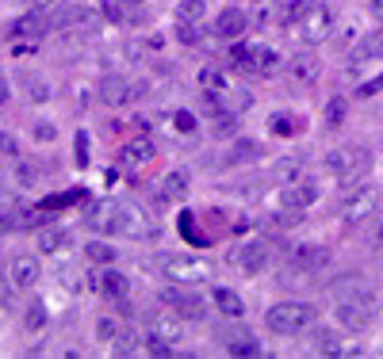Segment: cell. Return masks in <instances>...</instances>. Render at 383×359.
Wrapping results in <instances>:
<instances>
[{
    "label": "cell",
    "mask_w": 383,
    "mask_h": 359,
    "mask_svg": "<svg viewBox=\"0 0 383 359\" xmlns=\"http://www.w3.org/2000/svg\"><path fill=\"white\" fill-rule=\"evenodd\" d=\"M265 325L273 329V333H280V336L307 333V329L314 325V306H311V302H295V298L276 302V306L265 314Z\"/></svg>",
    "instance_id": "6da1fadb"
},
{
    "label": "cell",
    "mask_w": 383,
    "mask_h": 359,
    "mask_svg": "<svg viewBox=\"0 0 383 359\" xmlns=\"http://www.w3.org/2000/svg\"><path fill=\"white\" fill-rule=\"evenodd\" d=\"M368 165H372L368 146H341L333 153H326V172L338 180H357Z\"/></svg>",
    "instance_id": "7a4b0ae2"
},
{
    "label": "cell",
    "mask_w": 383,
    "mask_h": 359,
    "mask_svg": "<svg viewBox=\"0 0 383 359\" xmlns=\"http://www.w3.org/2000/svg\"><path fill=\"white\" fill-rule=\"evenodd\" d=\"M376 317V306H372V295L368 290H353V295H341L338 298V321L349 333H360V329L372 325Z\"/></svg>",
    "instance_id": "3957f363"
},
{
    "label": "cell",
    "mask_w": 383,
    "mask_h": 359,
    "mask_svg": "<svg viewBox=\"0 0 383 359\" xmlns=\"http://www.w3.org/2000/svg\"><path fill=\"white\" fill-rule=\"evenodd\" d=\"M161 271H165V279L184 283V287L211 279V264L203 260V257H192V252H181V257H165V260H161Z\"/></svg>",
    "instance_id": "277c9868"
},
{
    "label": "cell",
    "mask_w": 383,
    "mask_h": 359,
    "mask_svg": "<svg viewBox=\"0 0 383 359\" xmlns=\"http://www.w3.org/2000/svg\"><path fill=\"white\" fill-rule=\"evenodd\" d=\"M115 233H123V237H157V225L146 218V211L138 203H123L115 199Z\"/></svg>",
    "instance_id": "5b68a950"
},
{
    "label": "cell",
    "mask_w": 383,
    "mask_h": 359,
    "mask_svg": "<svg viewBox=\"0 0 383 359\" xmlns=\"http://www.w3.org/2000/svg\"><path fill=\"white\" fill-rule=\"evenodd\" d=\"M333 31V12L326 4H314L299 16V39L303 42H322Z\"/></svg>",
    "instance_id": "8992f818"
},
{
    "label": "cell",
    "mask_w": 383,
    "mask_h": 359,
    "mask_svg": "<svg viewBox=\"0 0 383 359\" xmlns=\"http://www.w3.org/2000/svg\"><path fill=\"white\" fill-rule=\"evenodd\" d=\"M314 199H319V184L314 180H307V176H299V180H292V184L280 192V206L284 211H307V206H314Z\"/></svg>",
    "instance_id": "52a82bcc"
},
{
    "label": "cell",
    "mask_w": 383,
    "mask_h": 359,
    "mask_svg": "<svg viewBox=\"0 0 383 359\" xmlns=\"http://www.w3.org/2000/svg\"><path fill=\"white\" fill-rule=\"evenodd\" d=\"M372 211H376V192H372V187H353V192L341 199V218L349 225L372 218Z\"/></svg>",
    "instance_id": "ba28073f"
},
{
    "label": "cell",
    "mask_w": 383,
    "mask_h": 359,
    "mask_svg": "<svg viewBox=\"0 0 383 359\" xmlns=\"http://www.w3.org/2000/svg\"><path fill=\"white\" fill-rule=\"evenodd\" d=\"M165 306H173V314H181V317H188V321H200L207 310H203V298H195L192 290H184V283H176L173 290H165L161 295Z\"/></svg>",
    "instance_id": "9c48e42d"
},
{
    "label": "cell",
    "mask_w": 383,
    "mask_h": 359,
    "mask_svg": "<svg viewBox=\"0 0 383 359\" xmlns=\"http://www.w3.org/2000/svg\"><path fill=\"white\" fill-rule=\"evenodd\" d=\"M176 340H181V314H157L154 321H149V348L154 344H176Z\"/></svg>",
    "instance_id": "30bf717a"
},
{
    "label": "cell",
    "mask_w": 383,
    "mask_h": 359,
    "mask_svg": "<svg viewBox=\"0 0 383 359\" xmlns=\"http://www.w3.org/2000/svg\"><path fill=\"white\" fill-rule=\"evenodd\" d=\"M292 264H295V271L314 276V271H322L326 264H330V249H326V245H299L292 252Z\"/></svg>",
    "instance_id": "8fae6325"
},
{
    "label": "cell",
    "mask_w": 383,
    "mask_h": 359,
    "mask_svg": "<svg viewBox=\"0 0 383 359\" xmlns=\"http://www.w3.org/2000/svg\"><path fill=\"white\" fill-rule=\"evenodd\" d=\"M154 141H146V138H135V141H127L123 146V153H119V160H123V168L127 172H142L146 165H154Z\"/></svg>",
    "instance_id": "7c38bea8"
},
{
    "label": "cell",
    "mask_w": 383,
    "mask_h": 359,
    "mask_svg": "<svg viewBox=\"0 0 383 359\" xmlns=\"http://www.w3.org/2000/svg\"><path fill=\"white\" fill-rule=\"evenodd\" d=\"M246 12H241V8H222L219 12V20H215V35H219V39H238L241 31H246Z\"/></svg>",
    "instance_id": "4fadbf2b"
},
{
    "label": "cell",
    "mask_w": 383,
    "mask_h": 359,
    "mask_svg": "<svg viewBox=\"0 0 383 359\" xmlns=\"http://www.w3.org/2000/svg\"><path fill=\"white\" fill-rule=\"evenodd\" d=\"M39 276H42V268H39V260H35V257H27V252L12 257V283H16V287H35Z\"/></svg>",
    "instance_id": "5bb4252c"
},
{
    "label": "cell",
    "mask_w": 383,
    "mask_h": 359,
    "mask_svg": "<svg viewBox=\"0 0 383 359\" xmlns=\"http://www.w3.org/2000/svg\"><path fill=\"white\" fill-rule=\"evenodd\" d=\"M234 61H241V65H249V69H273L276 65V54L268 50V46H238L234 50Z\"/></svg>",
    "instance_id": "9a60e30c"
},
{
    "label": "cell",
    "mask_w": 383,
    "mask_h": 359,
    "mask_svg": "<svg viewBox=\"0 0 383 359\" xmlns=\"http://www.w3.org/2000/svg\"><path fill=\"white\" fill-rule=\"evenodd\" d=\"M268 264V245L265 241H249L241 245V257H238V268L246 271V276H257L261 268Z\"/></svg>",
    "instance_id": "2e32d148"
},
{
    "label": "cell",
    "mask_w": 383,
    "mask_h": 359,
    "mask_svg": "<svg viewBox=\"0 0 383 359\" xmlns=\"http://www.w3.org/2000/svg\"><path fill=\"white\" fill-rule=\"evenodd\" d=\"M92 230H104V233H115V199L111 203H92L88 206V218H85Z\"/></svg>",
    "instance_id": "e0dca14e"
},
{
    "label": "cell",
    "mask_w": 383,
    "mask_h": 359,
    "mask_svg": "<svg viewBox=\"0 0 383 359\" xmlns=\"http://www.w3.org/2000/svg\"><path fill=\"white\" fill-rule=\"evenodd\" d=\"M211 302H215V310H219L222 317H241V314H246V306H241L238 290H230V287H215Z\"/></svg>",
    "instance_id": "ac0fdd59"
},
{
    "label": "cell",
    "mask_w": 383,
    "mask_h": 359,
    "mask_svg": "<svg viewBox=\"0 0 383 359\" xmlns=\"http://www.w3.org/2000/svg\"><path fill=\"white\" fill-rule=\"evenodd\" d=\"M184 192H188V172H181V168H176V172H169L161 180V195L169 203H176V199H184Z\"/></svg>",
    "instance_id": "d6986e66"
},
{
    "label": "cell",
    "mask_w": 383,
    "mask_h": 359,
    "mask_svg": "<svg viewBox=\"0 0 383 359\" xmlns=\"http://www.w3.org/2000/svg\"><path fill=\"white\" fill-rule=\"evenodd\" d=\"M227 352H234V355H257L261 344L249 333H230L227 336Z\"/></svg>",
    "instance_id": "ffe728a7"
},
{
    "label": "cell",
    "mask_w": 383,
    "mask_h": 359,
    "mask_svg": "<svg viewBox=\"0 0 383 359\" xmlns=\"http://www.w3.org/2000/svg\"><path fill=\"white\" fill-rule=\"evenodd\" d=\"M100 290H108L111 298H123L127 295V276H119V271H104V276L96 279Z\"/></svg>",
    "instance_id": "44dd1931"
},
{
    "label": "cell",
    "mask_w": 383,
    "mask_h": 359,
    "mask_svg": "<svg viewBox=\"0 0 383 359\" xmlns=\"http://www.w3.org/2000/svg\"><path fill=\"white\" fill-rule=\"evenodd\" d=\"M65 245H69V233L65 230H42L39 233V249L42 252H62Z\"/></svg>",
    "instance_id": "7402d4cb"
},
{
    "label": "cell",
    "mask_w": 383,
    "mask_h": 359,
    "mask_svg": "<svg viewBox=\"0 0 383 359\" xmlns=\"http://www.w3.org/2000/svg\"><path fill=\"white\" fill-rule=\"evenodd\" d=\"M268 130H273V134H280V138H292L295 130H299V119H295V115H284V111H280V115L268 119Z\"/></svg>",
    "instance_id": "603a6c76"
},
{
    "label": "cell",
    "mask_w": 383,
    "mask_h": 359,
    "mask_svg": "<svg viewBox=\"0 0 383 359\" xmlns=\"http://www.w3.org/2000/svg\"><path fill=\"white\" fill-rule=\"evenodd\" d=\"M42 31V20L39 16H23L20 23H12V39H35Z\"/></svg>",
    "instance_id": "cb8c5ba5"
},
{
    "label": "cell",
    "mask_w": 383,
    "mask_h": 359,
    "mask_svg": "<svg viewBox=\"0 0 383 359\" xmlns=\"http://www.w3.org/2000/svg\"><path fill=\"white\" fill-rule=\"evenodd\" d=\"M176 20H181V23H200L203 20V0H181Z\"/></svg>",
    "instance_id": "d4e9b609"
},
{
    "label": "cell",
    "mask_w": 383,
    "mask_h": 359,
    "mask_svg": "<svg viewBox=\"0 0 383 359\" xmlns=\"http://www.w3.org/2000/svg\"><path fill=\"white\" fill-rule=\"evenodd\" d=\"M257 153H261V146H257V141L238 138V141H234V149H230V160H234V165H241V160H253Z\"/></svg>",
    "instance_id": "484cf974"
},
{
    "label": "cell",
    "mask_w": 383,
    "mask_h": 359,
    "mask_svg": "<svg viewBox=\"0 0 383 359\" xmlns=\"http://www.w3.org/2000/svg\"><path fill=\"white\" fill-rule=\"evenodd\" d=\"M292 77L295 81H314V77H319V61H314V58H295L292 61Z\"/></svg>",
    "instance_id": "4316f807"
},
{
    "label": "cell",
    "mask_w": 383,
    "mask_h": 359,
    "mask_svg": "<svg viewBox=\"0 0 383 359\" xmlns=\"http://www.w3.org/2000/svg\"><path fill=\"white\" fill-rule=\"evenodd\" d=\"M314 348L326 355H341V340H338V333H330V329H322V333L314 336Z\"/></svg>",
    "instance_id": "83f0119b"
},
{
    "label": "cell",
    "mask_w": 383,
    "mask_h": 359,
    "mask_svg": "<svg viewBox=\"0 0 383 359\" xmlns=\"http://www.w3.org/2000/svg\"><path fill=\"white\" fill-rule=\"evenodd\" d=\"M104 100L108 103H127L130 100V84L127 81H108L104 84Z\"/></svg>",
    "instance_id": "f1b7e54d"
},
{
    "label": "cell",
    "mask_w": 383,
    "mask_h": 359,
    "mask_svg": "<svg viewBox=\"0 0 383 359\" xmlns=\"http://www.w3.org/2000/svg\"><path fill=\"white\" fill-rule=\"evenodd\" d=\"M85 252H88V260H96V264H111V260H115V249H111L108 241H92Z\"/></svg>",
    "instance_id": "f546056e"
},
{
    "label": "cell",
    "mask_w": 383,
    "mask_h": 359,
    "mask_svg": "<svg viewBox=\"0 0 383 359\" xmlns=\"http://www.w3.org/2000/svg\"><path fill=\"white\" fill-rule=\"evenodd\" d=\"M23 325H27V329H42V325H46V306H42V302H31V306H27Z\"/></svg>",
    "instance_id": "4dcf8cb0"
},
{
    "label": "cell",
    "mask_w": 383,
    "mask_h": 359,
    "mask_svg": "<svg viewBox=\"0 0 383 359\" xmlns=\"http://www.w3.org/2000/svg\"><path fill=\"white\" fill-rule=\"evenodd\" d=\"M211 130H215L219 138H230V134H234V115H230V111L215 115V119H211Z\"/></svg>",
    "instance_id": "1f68e13d"
},
{
    "label": "cell",
    "mask_w": 383,
    "mask_h": 359,
    "mask_svg": "<svg viewBox=\"0 0 383 359\" xmlns=\"http://www.w3.org/2000/svg\"><path fill=\"white\" fill-rule=\"evenodd\" d=\"M173 126L181 130V134H195V115H192V111H176V115H173Z\"/></svg>",
    "instance_id": "d6a6232c"
},
{
    "label": "cell",
    "mask_w": 383,
    "mask_h": 359,
    "mask_svg": "<svg viewBox=\"0 0 383 359\" xmlns=\"http://www.w3.org/2000/svg\"><path fill=\"white\" fill-rule=\"evenodd\" d=\"M119 333H123V329H119L111 317H100V325H96V336L100 340H119Z\"/></svg>",
    "instance_id": "836d02e7"
},
{
    "label": "cell",
    "mask_w": 383,
    "mask_h": 359,
    "mask_svg": "<svg viewBox=\"0 0 383 359\" xmlns=\"http://www.w3.org/2000/svg\"><path fill=\"white\" fill-rule=\"evenodd\" d=\"M341 119H345V100H330V103H326V122L338 126Z\"/></svg>",
    "instance_id": "e575fe53"
},
{
    "label": "cell",
    "mask_w": 383,
    "mask_h": 359,
    "mask_svg": "<svg viewBox=\"0 0 383 359\" xmlns=\"http://www.w3.org/2000/svg\"><path fill=\"white\" fill-rule=\"evenodd\" d=\"M181 233H188L192 245H203V237H200V230H195V218H192V214H181Z\"/></svg>",
    "instance_id": "d590c367"
},
{
    "label": "cell",
    "mask_w": 383,
    "mask_h": 359,
    "mask_svg": "<svg viewBox=\"0 0 383 359\" xmlns=\"http://www.w3.org/2000/svg\"><path fill=\"white\" fill-rule=\"evenodd\" d=\"M115 352H119V355H130V352H135V333H130V329H123V333H119Z\"/></svg>",
    "instance_id": "8d00e7d4"
},
{
    "label": "cell",
    "mask_w": 383,
    "mask_h": 359,
    "mask_svg": "<svg viewBox=\"0 0 383 359\" xmlns=\"http://www.w3.org/2000/svg\"><path fill=\"white\" fill-rule=\"evenodd\" d=\"M368 241H372V249H383V214H379V218H372Z\"/></svg>",
    "instance_id": "74e56055"
},
{
    "label": "cell",
    "mask_w": 383,
    "mask_h": 359,
    "mask_svg": "<svg viewBox=\"0 0 383 359\" xmlns=\"http://www.w3.org/2000/svg\"><path fill=\"white\" fill-rule=\"evenodd\" d=\"M176 35H181V42H200V27H195V23H181V27H176Z\"/></svg>",
    "instance_id": "f35d334b"
},
{
    "label": "cell",
    "mask_w": 383,
    "mask_h": 359,
    "mask_svg": "<svg viewBox=\"0 0 383 359\" xmlns=\"http://www.w3.org/2000/svg\"><path fill=\"white\" fill-rule=\"evenodd\" d=\"M200 81H203V88H207V92H211V88H215V92H222V77H219L215 69H203V77H200Z\"/></svg>",
    "instance_id": "ab89813d"
},
{
    "label": "cell",
    "mask_w": 383,
    "mask_h": 359,
    "mask_svg": "<svg viewBox=\"0 0 383 359\" xmlns=\"http://www.w3.org/2000/svg\"><path fill=\"white\" fill-rule=\"evenodd\" d=\"M35 138H39V141H54V126H50V122H35Z\"/></svg>",
    "instance_id": "60d3db41"
},
{
    "label": "cell",
    "mask_w": 383,
    "mask_h": 359,
    "mask_svg": "<svg viewBox=\"0 0 383 359\" xmlns=\"http://www.w3.org/2000/svg\"><path fill=\"white\" fill-rule=\"evenodd\" d=\"M77 160L88 165V134H77Z\"/></svg>",
    "instance_id": "b9f144b4"
},
{
    "label": "cell",
    "mask_w": 383,
    "mask_h": 359,
    "mask_svg": "<svg viewBox=\"0 0 383 359\" xmlns=\"http://www.w3.org/2000/svg\"><path fill=\"white\" fill-rule=\"evenodd\" d=\"M372 16H379V20H383V0H372Z\"/></svg>",
    "instance_id": "7bdbcfd3"
}]
</instances>
